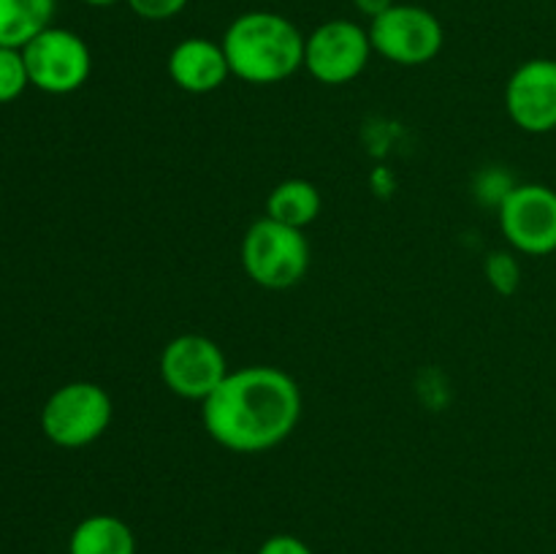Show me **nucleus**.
I'll return each instance as SVG.
<instances>
[{"label":"nucleus","instance_id":"f257e3e1","mask_svg":"<svg viewBox=\"0 0 556 554\" xmlns=\"http://www.w3.org/2000/svg\"><path fill=\"white\" fill-rule=\"evenodd\" d=\"M302 418V389L282 369L253 364L201 402L206 435L233 454H264L288 440Z\"/></svg>","mask_w":556,"mask_h":554},{"label":"nucleus","instance_id":"f03ea898","mask_svg":"<svg viewBox=\"0 0 556 554\" xmlns=\"http://www.w3.org/2000/svg\"><path fill=\"white\" fill-rule=\"evenodd\" d=\"M304 38L288 16L248 11L226 27L220 43L231 76L248 85H277L304 65Z\"/></svg>","mask_w":556,"mask_h":554},{"label":"nucleus","instance_id":"7ed1b4c3","mask_svg":"<svg viewBox=\"0 0 556 554\" xmlns=\"http://www.w3.org/2000/svg\"><path fill=\"white\" fill-rule=\"evenodd\" d=\"M242 266L250 280L266 291L299 286L309 269L307 237L271 217H258L242 239Z\"/></svg>","mask_w":556,"mask_h":554},{"label":"nucleus","instance_id":"20e7f679","mask_svg":"<svg viewBox=\"0 0 556 554\" xmlns=\"http://www.w3.org/2000/svg\"><path fill=\"white\" fill-rule=\"evenodd\" d=\"M112 413V396L103 386L74 380L43 402L41 432L60 449H85L106 435Z\"/></svg>","mask_w":556,"mask_h":554},{"label":"nucleus","instance_id":"39448f33","mask_svg":"<svg viewBox=\"0 0 556 554\" xmlns=\"http://www.w3.org/2000/svg\"><path fill=\"white\" fill-rule=\"evenodd\" d=\"M367 30L372 52L405 68L432 63L445 43L443 25L424 5L394 3L389 11L369 20Z\"/></svg>","mask_w":556,"mask_h":554},{"label":"nucleus","instance_id":"423d86ee","mask_svg":"<svg viewBox=\"0 0 556 554\" xmlns=\"http://www.w3.org/2000/svg\"><path fill=\"white\" fill-rule=\"evenodd\" d=\"M27 76L36 90L49 96H68L85 87L92 71V54L85 38L65 27H47L22 47Z\"/></svg>","mask_w":556,"mask_h":554},{"label":"nucleus","instance_id":"0eeeda50","mask_svg":"<svg viewBox=\"0 0 556 554\" xmlns=\"http://www.w3.org/2000/svg\"><path fill=\"white\" fill-rule=\"evenodd\" d=\"M372 54L369 30L351 20H329L304 38V68L326 87L358 79Z\"/></svg>","mask_w":556,"mask_h":554},{"label":"nucleus","instance_id":"6e6552de","mask_svg":"<svg viewBox=\"0 0 556 554\" xmlns=\"http://www.w3.org/2000/svg\"><path fill=\"white\" fill-rule=\"evenodd\" d=\"M161 380L172 394L182 400L204 402L226 380L228 362L223 348L206 335H179L161 351Z\"/></svg>","mask_w":556,"mask_h":554},{"label":"nucleus","instance_id":"1a4fd4ad","mask_svg":"<svg viewBox=\"0 0 556 554\" xmlns=\"http://www.w3.org/2000/svg\"><path fill=\"white\" fill-rule=\"evenodd\" d=\"M500 228L514 250L548 255L556 250V190L541 182L514 185L500 204Z\"/></svg>","mask_w":556,"mask_h":554},{"label":"nucleus","instance_id":"9d476101","mask_svg":"<svg viewBox=\"0 0 556 554\" xmlns=\"http://www.w3.org/2000/svg\"><path fill=\"white\" fill-rule=\"evenodd\" d=\"M505 109L527 134L556 130V60L535 58L521 63L505 85Z\"/></svg>","mask_w":556,"mask_h":554},{"label":"nucleus","instance_id":"9b49d317","mask_svg":"<svg viewBox=\"0 0 556 554\" xmlns=\"http://www.w3.org/2000/svg\"><path fill=\"white\" fill-rule=\"evenodd\" d=\"M168 76L179 90L190 92V96H206L223 87V81L231 76L228 68L226 52L223 43L210 41V38H185L177 47L168 52Z\"/></svg>","mask_w":556,"mask_h":554},{"label":"nucleus","instance_id":"f8f14e48","mask_svg":"<svg viewBox=\"0 0 556 554\" xmlns=\"http://www.w3.org/2000/svg\"><path fill=\"white\" fill-rule=\"evenodd\" d=\"M68 554H136L134 530L119 516L92 514L71 532Z\"/></svg>","mask_w":556,"mask_h":554},{"label":"nucleus","instance_id":"ddd939ff","mask_svg":"<svg viewBox=\"0 0 556 554\" xmlns=\"http://www.w3.org/2000/svg\"><path fill=\"white\" fill-rule=\"evenodd\" d=\"M320 206H324L320 190L309 179H286L266 196V217L299 231L318 221Z\"/></svg>","mask_w":556,"mask_h":554},{"label":"nucleus","instance_id":"4468645a","mask_svg":"<svg viewBox=\"0 0 556 554\" xmlns=\"http://www.w3.org/2000/svg\"><path fill=\"white\" fill-rule=\"evenodd\" d=\"M58 0H0V47L22 49L52 27Z\"/></svg>","mask_w":556,"mask_h":554},{"label":"nucleus","instance_id":"2eb2a0df","mask_svg":"<svg viewBox=\"0 0 556 554\" xmlns=\"http://www.w3.org/2000/svg\"><path fill=\"white\" fill-rule=\"evenodd\" d=\"M30 85L22 49L0 47V103H11Z\"/></svg>","mask_w":556,"mask_h":554},{"label":"nucleus","instance_id":"dca6fc26","mask_svg":"<svg viewBox=\"0 0 556 554\" xmlns=\"http://www.w3.org/2000/svg\"><path fill=\"white\" fill-rule=\"evenodd\" d=\"M486 280L503 297H514L521 286V266L516 261L514 253L508 250H497V253H489L486 259Z\"/></svg>","mask_w":556,"mask_h":554},{"label":"nucleus","instance_id":"f3484780","mask_svg":"<svg viewBox=\"0 0 556 554\" xmlns=\"http://www.w3.org/2000/svg\"><path fill=\"white\" fill-rule=\"evenodd\" d=\"M128 9L134 11L136 16L147 22H166L174 20L177 14H182L188 9L190 0H125Z\"/></svg>","mask_w":556,"mask_h":554},{"label":"nucleus","instance_id":"a211bd4d","mask_svg":"<svg viewBox=\"0 0 556 554\" xmlns=\"http://www.w3.org/2000/svg\"><path fill=\"white\" fill-rule=\"evenodd\" d=\"M258 554H313V549L296 536H288V532H277L269 536L258 546Z\"/></svg>","mask_w":556,"mask_h":554},{"label":"nucleus","instance_id":"6ab92c4d","mask_svg":"<svg viewBox=\"0 0 556 554\" xmlns=\"http://www.w3.org/2000/svg\"><path fill=\"white\" fill-rule=\"evenodd\" d=\"M353 5H356L358 14L375 20V16H380L383 11H389L391 5H394V0H353Z\"/></svg>","mask_w":556,"mask_h":554},{"label":"nucleus","instance_id":"aec40b11","mask_svg":"<svg viewBox=\"0 0 556 554\" xmlns=\"http://www.w3.org/2000/svg\"><path fill=\"white\" fill-rule=\"evenodd\" d=\"M81 3L92 5V9H109V5H114V3H123V0H81Z\"/></svg>","mask_w":556,"mask_h":554}]
</instances>
